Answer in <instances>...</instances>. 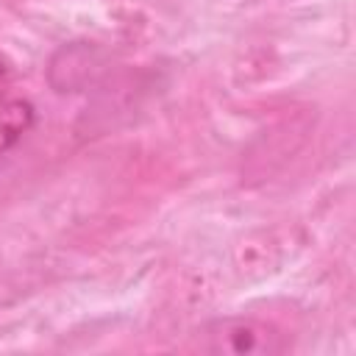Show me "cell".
I'll return each mask as SVG.
<instances>
[{"instance_id":"6da1fadb","label":"cell","mask_w":356,"mask_h":356,"mask_svg":"<svg viewBox=\"0 0 356 356\" xmlns=\"http://www.w3.org/2000/svg\"><path fill=\"white\" fill-rule=\"evenodd\" d=\"M206 348L209 350H228V353H275L284 348L281 334L267 325L259 323L253 317H220L211 320L206 328Z\"/></svg>"},{"instance_id":"3957f363","label":"cell","mask_w":356,"mask_h":356,"mask_svg":"<svg viewBox=\"0 0 356 356\" xmlns=\"http://www.w3.org/2000/svg\"><path fill=\"white\" fill-rule=\"evenodd\" d=\"M8 81H11V72H8V67H6V61L0 58V100H3V95H6V89H8Z\"/></svg>"},{"instance_id":"7a4b0ae2","label":"cell","mask_w":356,"mask_h":356,"mask_svg":"<svg viewBox=\"0 0 356 356\" xmlns=\"http://www.w3.org/2000/svg\"><path fill=\"white\" fill-rule=\"evenodd\" d=\"M36 122V108L28 100H0V161L25 139Z\"/></svg>"}]
</instances>
